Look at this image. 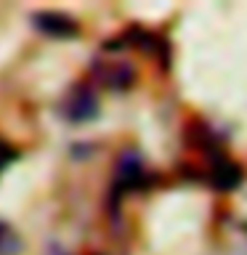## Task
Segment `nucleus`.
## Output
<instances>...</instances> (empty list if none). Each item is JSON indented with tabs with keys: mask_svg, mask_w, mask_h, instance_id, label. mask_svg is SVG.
<instances>
[{
	"mask_svg": "<svg viewBox=\"0 0 247 255\" xmlns=\"http://www.w3.org/2000/svg\"><path fill=\"white\" fill-rule=\"evenodd\" d=\"M21 250V239L11 229V223L0 221V255H16Z\"/></svg>",
	"mask_w": 247,
	"mask_h": 255,
	"instance_id": "nucleus-6",
	"label": "nucleus"
},
{
	"mask_svg": "<svg viewBox=\"0 0 247 255\" xmlns=\"http://www.w3.org/2000/svg\"><path fill=\"white\" fill-rule=\"evenodd\" d=\"M96 77L112 91H127L135 83V72L130 64H101V69H96Z\"/></svg>",
	"mask_w": 247,
	"mask_h": 255,
	"instance_id": "nucleus-5",
	"label": "nucleus"
},
{
	"mask_svg": "<svg viewBox=\"0 0 247 255\" xmlns=\"http://www.w3.org/2000/svg\"><path fill=\"white\" fill-rule=\"evenodd\" d=\"M210 183L221 191H231L242 183V167H239L234 159H229L223 151L213 157V165H210Z\"/></svg>",
	"mask_w": 247,
	"mask_h": 255,
	"instance_id": "nucleus-4",
	"label": "nucleus"
},
{
	"mask_svg": "<svg viewBox=\"0 0 247 255\" xmlns=\"http://www.w3.org/2000/svg\"><path fill=\"white\" fill-rule=\"evenodd\" d=\"M61 117L69 123H91L99 117V96L91 85H75L61 101Z\"/></svg>",
	"mask_w": 247,
	"mask_h": 255,
	"instance_id": "nucleus-1",
	"label": "nucleus"
},
{
	"mask_svg": "<svg viewBox=\"0 0 247 255\" xmlns=\"http://www.w3.org/2000/svg\"><path fill=\"white\" fill-rule=\"evenodd\" d=\"M59 255H61V253H59Z\"/></svg>",
	"mask_w": 247,
	"mask_h": 255,
	"instance_id": "nucleus-8",
	"label": "nucleus"
},
{
	"mask_svg": "<svg viewBox=\"0 0 247 255\" xmlns=\"http://www.w3.org/2000/svg\"><path fill=\"white\" fill-rule=\"evenodd\" d=\"M16 157H19V149H16V146H11L8 141H3V138H0V173H3V170H5V167L13 162Z\"/></svg>",
	"mask_w": 247,
	"mask_h": 255,
	"instance_id": "nucleus-7",
	"label": "nucleus"
},
{
	"mask_svg": "<svg viewBox=\"0 0 247 255\" xmlns=\"http://www.w3.org/2000/svg\"><path fill=\"white\" fill-rule=\"evenodd\" d=\"M143 178H146V170H143V162L138 157V151L127 149L123 157L117 159V170H115V194H123V191L138 189Z\"/></svg>",
	"mask_w": 247,
	"mask_h": 255,
	"instance_id": "nucleus-2",
	"label": "nucleus"
},
{
	"mask_svg": "<svg viewBox=\"0 0 247 255\" xmlns=\"http://www.w3.org/2000/svg\"><path fill=\"white\" fill-rule=\"evenodd\" d=\"M32 24H35V29H40L48 37L67 40V37H77L80 35V24L72 19V16L59 13V11H37V13H32Z\"/></svg>",
	"mask_w": 247,
	"mask_h": 255,
	"instance_id": "nucleus-3",
	"label": "nucleus"
}]
</instances>
